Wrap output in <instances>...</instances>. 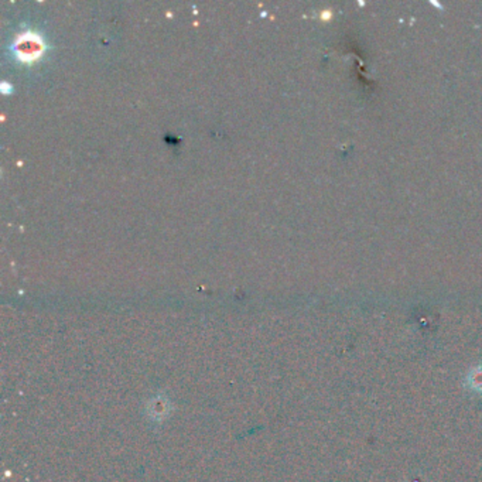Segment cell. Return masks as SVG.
Instances as JSON below:
<instances>
[{"label":"cell","instance_id":"2","mask_svg":"<svg viewBox=\"0 0 482 482\" xmlns=\"http://www.w3.org/2000/svg\"><path fill=\"white\" fill-rule=\"evenodd\" d=\"M465 380L468 383L467 389H469L472 392H482V366L474 368L468 373V377Z\"/></svg>","mask_w":482,"mask_h":482},{"label":"cell","instance_id":"1","mask_svg":"<svg viewBox=\"0 0 482 482\" xmlns=\"http://www.w3.org/2000/svg\"><path fill=\"white\" fill-rule=\"evenodd\" d=\"M13 48L19 60L23 62H33L43 54L46 46L39 34L23 33L16 39Z\"/></svg>","mask_w":482,"mask_h":482}]
</instances>
